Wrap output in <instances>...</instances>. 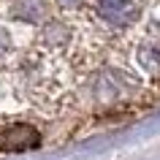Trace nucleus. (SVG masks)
Returning a JSON list of instances; mask_svg holds the SVG:
<instances>
[{"mask_svg": "<svg viewBox=\"0 0 160 160\" xmlns=\"http://www.w3.org/2000/svg\"><path fill=\"white\" fill-rule=\"evenodd\" d=\"M101 11L103 17L111 22H130L136 17V3L133 0H101Z\"/></svg>", "mask_w": 160, "mask_h": 160, "instance_id": "obj_2", "label": "nucleus"}, {"mask_svg": "<svg viewBox=\"0 0 160 160\" xmlns=\"http://www.w3.org/2000/svg\"><path fill=\"white\" fill-rule=\"evenodd\" d=\"M41 144V133L33 125H11L0 130V152H27Z\"/></svg>", "mask_w": 160, "mask_h": 160, "instance_id": "obj_1", "label": "nucleus"}]
</instances>
